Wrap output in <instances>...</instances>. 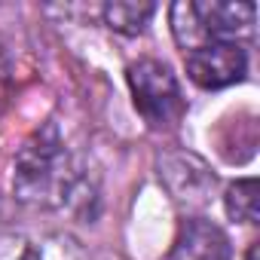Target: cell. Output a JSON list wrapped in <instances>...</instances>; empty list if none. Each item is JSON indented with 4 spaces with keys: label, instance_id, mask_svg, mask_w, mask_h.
<instances>
[{
    "label": "cell",
    "instance_id": "obj_10",
    "mask_svg": "<svg viewBox=\"0 0 260 260\" xmlns=\"http://www.w3.org/2000/svg\"><path fill=\"white\" fill-rule=\"evenodd\" d=\"M257 251H260V242H251V248H248V257H245V260H257Z\"/></svg>",
    "mask_w": 260,
    "mask_h": 260
},
{
    "label": "cell",
    "instance_id": "obj_6",
    "mask_svg": "<svg viewBox=\"0 0 260 260\" xmlns=\"http://www.w3.org/2000/svg\"><path fill=\"white\" fill-rule=\"evenodd\" d=\"M233 248L226 233L205 217H184L172 242L169 260H230Z\"/></svg>",
    "mask_w": 260,
    "mask_h": 260
},
{
    "label": "cell",
    "instance_id": "obj_3",
    "mask_svg": "<svg viewBox=\"0 0 260 260\" xmlns=\"http://www.w3.org/2000/svg\"><path fill=\"white\" fill-rule=\"evenodd\" d=\"M187 74L199 89H223L239 80H245L248 71V52L239 43L211 40L187 52Z\"/></svg>",
    "mask_w": 260,
    "mask_h": 260
},
{
    "label": "cell",
    "instance_id": "obj_4",
    "mask_svg": "<svg viewBox=\"0 0 260 260\" xmlns=\"http://www.w3.org/2000/svg\"><path fill=\"white\" fill-rule=\"evenodd\" d=\"M0 260H92V257L71 233L10 230L0 233Z\"/></svg>",
    "mask_w": 260,
    "mask_h": 260
},
{
    "label": "cell",
    "instance_id": "obj_8",
    "mask_svg": "<svg viewBox=\"0 0 260 260\" xmlns=\"http://www.w3.org/2000/svg\"><path fill=\"white\" fill-rule=\"evenodd\" d=\"M153 13H156V7L147 4V0H110L104 7V25L116 34L135 37L147 28Z\"/></svg>",
    "mask_w": 260,
    "mask_h": 260
},
{
    "label": "cell",
    "instance_id": "obj_2",
    "mask_svg": "<svg viewBox=\"0 0 260 260\" xmlns=\"http://www.w3.org/2000/svg\"><path fill=\"white\" fill-rule=\"evenodd\" d=\"M135 107L150 128H172L184 116V95L169 64L156 58H141L125 71Z\"/></svg>",
    "mask_w": 260,
    "mask_h": 260
},
{
    "label": "cell",
    "instance_id": "obj_5",
    "mask_svg": "<svg viewBox=\"0 0 260 260\" xmlns=\"http://www.w3.org/2000/svg\"><path fill=\"white\" fill-rule=\"evenodd\" d=\"M159 181L169 187L175 202L193 205V208L205 205L208 193L217 184L211 169L196 153H184V150H169V153L159 156Z\"/></svg>",
    "mask_w": 260,
    "mask_h": 260
},
{
    "label": "cell",
    "instance_id": "obj_1",
    "mask_svg": "<svg viewBox=\"0 0 260 260\" xmlns=\"http://www.w3.org/2000/svg\"><path fill=\"white\" fill-rule=\"evenodd\" d=\"M13 196L43 211H86L89 199H95L86 162L64 144L52 119L19 147L13 162Z\"/></svg>",
    "mask_w": 260,
    "mask_h": 260
},
{
    "label": "cell",
    "instance_id": "obj_9",
    "mask_svg": "<svg viewBox=\"0 0 260 260\" xmlns=\"http://www.w3.org/2000/svg\"><path fill=\"white\" fill-rule=\"evenodd\" d=\"M223 205H226V214L239 223H257L260 217V202H257V181L254 178H242L236 184L226 187V196H223Z\"/></svg>",
    "mask_w": 260,
    "mask_h": 260
},
{
    "label": "cell",
    "instance_id": "obj_7",
    "mask_svg": "<svg viewBox=\"0 0 260 260\" xmlns=\"http://www.w3.org/2000/svg\"><path fill=\"white\" fill-rule=\"evenodd\" d=\"M254 13H257L254 4H193L202 43H211V40L236 43V37L251 34Z\"/></svg>",
    "mask_w": 260,
    "mask_h": 260
}]
</instances>
